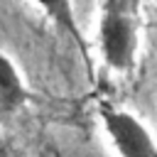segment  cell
<instances>
[{"instance_id":"cell-3","label":"cell","mask_w":157,"mask_h":157,"mask_svg":"<svg viewBox=\"0 0 157 157\" xmlns=\"http://www.w3.org/2000/svg\"><path fill=\"white\" fill-rule=\"evenodd\" d=\"M25 101H27V91H25V83H22L15 64L5 54H0V108L15 110Z\"/></svg>"},{"instance_id":"cell-4","label":"cell","mask_w":157,"mask_h":157,"mask_svg":"<svg viewBox=\"0 0 157 157\" xmlns=\"http://www.w3.org/2000/svg\"><path fill=\"white\" fill-rule=\"evenodd\" d=\"M34 2L47 12V17H49L64 34H69V37L83 49V37H81V29H78L76 12H74V2H71V0H34Z\"/></svg>"},{"instance_id":"cell-1","label":"cell","mask_w":157,"mask_h":157,"mask_svg":"<svg viewBox=\"0 0 157 157\" xmlns=\"http://www.w3.org/2000/svg\"><path fill=\"white\" fill-rule=\"evenodd\" d=\"M140 7L142 0H103L98 20L101 56L108 69L130 74L140 47Z\"/></svg>"},{"instance_id":"cell-2","label":"cell","mask_w":157,"mask_h":157,"mask_svg":"<svg viewBox=\"0 0 157 157\" xmlns=\"http://www.w3.org/2000/svg\"><path fill=\"white\" fill-rule=\"evenodd\" d=\"M103 130L120 157H157V142L140 118L123 108L103 105L101 108Z\"/></svg>"}]
</instances>
